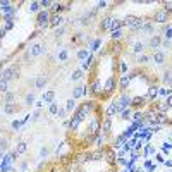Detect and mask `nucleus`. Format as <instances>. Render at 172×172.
Returning <instances> with one entry per match:
<instances>
[{
    "instance_id": "49530a36",
    "label": "nucleus",
    "mask_w": 172,
    "mask_h": 172,
    "mask_svg": "<svg viewBox=\"0 0 172 172\" xmlns=\"http://www.w3.org/2000/svg\"><path fill=\"white\" fill-rule=\"evenodd\" d=\"M64 31H66V28L62 26V28H59V29H57V31H55V38H57V40H59V38H60L62 34H64Z\"/></svg>"
},
{
    "instance_id": "680f3d73",
    "label": "nucleus",
    "mask_w": 172,
    "mask_h": 172,
    "mask_svg": "<svg viewBox=\"0 0 172 172\" xmlns=\"http://www.w3.org/2000/svg\"><path fill=\"white\" fill-rule=\"evenodd\" d=\"M165 165H167V167H172V162H171V160H167V162H165Z\"/></svg>"
},
{
    "instance_id": "052dcab7",
    "label": "nucleus",
    "mask_w": 172,
    "mask_h": 172,
    "mask_svg": "<svg viewBox=\"0 0 172 172\" xmlns=\"http://www.w3.org/2000/svg\"><path fill=\"white\" fill-rule=\"evenodd\" d=\"M12 26H14V22H7V24H5V29H10Z\"/></svg>"
},
{
    "instance_id": "864d4df0",
    "label": "nucleus",
    "mask_w": 172,
    "mask_h": 172,
    "mask_svg": "<svg viewBox=\"0 0 172 172\" xmlns=\"http://www.w3.org/2000/svg\"><path fill=\"white\" fill-rule=\"evenodd\" d=\"M160 93H162V95H169V96H171V89H167V88H162V89H160Z\"/></svg>"
},
{
    "instance_id": "58836bf2",
    "label": "nucleus",
    "mask_w": 172,
    "mask_h": 172,
    "mask_svg": "<svg viewBox=\"0 0 172 172\" xmlns=\"http://www.w3.org/2000/svg\"><path fill=\"white\" fill-rule=\"evenodd\" d=\"M141 31H143V33H153V26H151V24H143V26H141Z\"/></svg>"
},
{
    "instance_id": "6e6d98bb",
    "label": "nucleus",
    "mask_w": 172,
    "mask_h": 172,
    "mask_svg": "<svg viewBox=\"0 0 172 172\" xmlns=\"http://www.w3.org/2000/svg\"><path fill=\"white\" fill-rule=\"evenodd\" d=\"M127 71V66H126V62H121V72H126Z\"/></svg>"
},
{
    "instance_id": "13d9d810",
    "label": "nucleus",
    "mask_w": 172,
    "mask_h": 172,
    "mask_svg": "<svg viewBox=\"0 0 172 172\" xmlns=\"http://www.w3.org/2000/svg\"><path fill=\"white\" fill-rule=\"evenodd\" d=\"M5 33H7V29H5V28H2V29H0V40L5 36Z\"/></svg>"
},
{
    "instance_id": "e2e57ef3",
    "label": "nucleus",
    "mask_w": 172,
    "mask_h": 172,
    "mask_svg": "<svg viewBox=\"0 0 172 172\" xmlns=\"http://www.w3.org/2000/svg\"><path fill=\"white\" fill-rule=\"evenodd\" d=\"M0 134H2V127H0Z\"/></svg>"
},
{
    "instance_id": "473e14b6",
    "label": "nucleus",
    "mask_w": 172,
    "mask_h": 172,
    "mask_svg": "<svg viewBox=\"0 0 172 172\" xmlns=\"http://www.w3.org/2000/svg\"><path fill=\"white\" fill-rule=\"evenodd\" d=\"M86 57H89L88 50H86V48H81V50H79V52H77V59H79V60H84V59H86Z\"/></svg>"
},
{
    "instance_id": "3c124183",
    "label": "nucleus",
    "mask_w": 172,
    "mask_h": 172,
    "mask_svg": "<svg viewBox=\"0 0 172 172\" xmlns=\"http://www.w3.org/2000/svg\"><path fill=\"white\" fill-rule=\"evenodd\" d=\"M129 115H131V112H129V110H122V117H121V119L127 121V119H129Z\"/></svg>"
},
{
    "instance_id": "a19ab883",
    "label": "nucleus",
    "mask_w": 172,
    "mask_h": 172,
    "mask_svg": "<svg viewBox=\"0 0 172 172\" xmlns=\"http://www.w3.org/2000/svg\"><path fill=\"white\" fill-rule=\"evenodd\" d=\"M41 31H43V29H36V31H33V33L29 34V38H28V41H31V40H34L36 36H40V34H41Z\"/></svg>"
},
{
    "instance_id": "6e6552de",
    "label": "nucleus",
    "mask_w": 172,
    "mask_h": 172,
    "mask_svg": "<svg viewBox=\"0 0 172 172\" xmlns=\"http://www.w3.org/2000/svg\"><path fill=\"white\" fill-rule=\"evenodd\" d=\"M81 122H83L81 119H77V117L72 114L71 121H69V129H71V131H77V129H79V126H81Z\"/></svg>"
},
{
    "instance_id": "9b49d317",
    "label": "nucleus",
    "mask_w": 172,
    "mask_h": 172,
    "mask_svg": "<svg viewBox=\"0 0 172 172\" xmlns=\"http://www.w3.org/2000/svg\"><path fill=\"white\" fill-rule=\"evenodd\" d=\"M144 103H146V96H134V98H131V105L133 107H143Z\"/></svg>"
},
{
    "instance_id": "7ed1b4c3",
    "label": "nucleus",
    "mask_w": 172,
    "mask_h": 172,
    "mask_svg": "<svg viewBox=\"0 0 172 172\" xmlns=\"http://www.w3.org/2000/svg\"><path fill=\"white\" fill-rule=\"evenodd\" d=\"M131 105V96H127L126 93H122L121 95V98L115 102V109H117V112H122L126 107H129Z\"/></svg>"
},
{
    "instance_id": "a18cd8bd",
    "label": "nucleus",
    "mask_w": 172,
    "mask_h": 172,
    "mask_svg": "<svg viewBox=\"0 0 172 172\" xmlns=\"http://www.w3.org/2000/svg\"><path fill=\"white\" fill-rule=\"evenodd\" d=\"M7 89H9V88H7V83L5 81H0V93H4V95H5Z\"/></svg>"
},
{
    "instance_id": "423d86ee",
    "label": "nucleus",
    "mask_w": 172,
    "mask_h": 172,
    "mask_svg": "<svg viewBox=\"0 0 172 172\" xmlns=\"http://www.w3.org/2000/svg\"><path fill=\"white\" fill-rule=\"evenodd\" d=\"M153 19L157 21L158 24H164V22H167V21H169V14L165 12L164 9H160V10H157V12H155Z\"/></svg>"
},
{
    "instance_id": "4d7b16f0",
    "label": "nucleus",
    "mask_w": 172,
    "mask_h": 172,
    "mask_svg": "<svg viewBox=\"0 0 172 172\" xmlns=\"http://www.w3.org/2000/svg\"><path fill=\"white\" fill-rule=\"evenodd\" d=\"M19 126H21L19 121H14V122H12V127H14V129H19Z\"/></svg>"
},
{
    "instance_id": "2eb2a0df",
    "label": "nucleus",
    "mask_w": 172,
    "mask_h": 172,
    "mask_svg": "<svg viewBox=\"0 0 172 172\" xmlns=\"http://www.w3.org/2000/svg\"><path fill=\"white\" fill-rule=\"evenodd\" d=\"M155 122H158V126H162V124H171V121L167 119V115L165 114H155Z\"/></svg>"
},
{
    "instance_id": "72a5a7b5",
    "label": "nucleus",
    "mask_w": 172,
    "mask_h": 172,
    "mask_svg": "<svg viewBox=\"0 0 172 172\" xmlns=\"http://www.w3.org/2000/svg\"><path fill=\"white\" fill-rule=\"evenodd\" d=\"M48 112H50L52 115H57V112H59V105H57L55 102H52V103H50V107H48Z\"/></svg>"
},
{
    "instance_id": "c03bdc74",
    "label": "nucleus",
    "mask_w": 172,
    "mask_h": 172,
    "mask_svg": "<svg viewBox=\"0 0 172 172\" xmlns=\"http://www.w3.org/2000/svg\"><path fill=\"white\" fill-rule=\"evenodd\" d=\"M165 38H167V40L172 38V28L171 26H165Z\"/></svg>"
},
{
    "instance_id": "4c0bfd02",
    "label": "nucleus",
    "mask_w": 172,
    "mask_h": 172,
    "mask_svg": "<svg viewBox=\"0 0 172 172\" xmlns=\"http://www.w3.org/2000/svg\"><path fill=\"white\" fill-rule=\"evenodd\" d=\"M24 103H26V105H31V103H34V93H28L26 98H24Z\"/></svg>"
},
{
    "instance_id": "cd10ccee",
    "label": "nucleus",
    "mask_w": 172,
    "mask_h": 172,
    "mask_svg": "<svg viewBox=\"0 0 172 172\" xmlns=\"http://www.w3.org/2000/svg\"><path fill=\"white\" fill-rule=\"evenodd\" d=\"M162 5L167 14H172V0H165V2H162Z\"/></svg>"
},
{
    "instance_id": "c9c22d12",
    "label": "nucleus",
    "mask_w": 172,
    "mask_h": 172,
    "mask_svg": "<svg viewBox=\"0 0 172 172\" xmlns=\"http://www.w3.org/2000/svg\"><path fill=\"white\" fill-rule=\"evenodd\" d=\"M110 36H112V40H121V38H122V29H115V31H112V34H110Z\"/></svg>"
},
{
    "instance_id": "79ce46f5",
    "label": "nucleus",
    "mask_w": 172,
    "mask_h": 172,
    "mask_svg": "<svg viewBox=\"0 0 172 172\" xmlns=\"http://www.w3.org/2000/svg\"><path fill=\"white\" fill-rule=\"evenodd\" d=\"M148 60H150L148 55H139V57H138V62H139V64H146Z\"/></svg>"
},
{
    "instance_id": "f8f14e48",
    "label": "nucleus",
    "mask_w": 172,
    "mask_h": 172,
    "mask_svg": "<svg viewBox=\"0 0 172 172\" xmlns=\"http://www.w3.org/2000/svg\"><path fill=\"white\" fill-rule=\"evenodd\" d=\"M86 93H88V86H86V88H84V86H77V88L74 89V91H72V98H81L83 95H86Z\"/></svg>"
},
{
    "instance_id": "7c9ffc66",
    "label": "nucleus",
    "mask_w": 172,
    "mask_h": 172,
    "mask_svg": "<svg viewBox=\"0 0 172 172\" xmlns=\"http://www.w3.org/2000/svg\"><path fill=\"white\" fill-rule=\"evenodd\" d=\"M66 110H67V112L76 110V100H74V98H69V100H67V107H66Z\"/></svg>"
},
{
    "instance_id": "f03ea898",
    "label": "nucleus",
    "mask_w": 172,
    "mask_h": 172,
    "mask_svg": "<svg viewBox=\"0 0 172 172\" xmlns=\"http://www.w3.org/2000/svg\"><path fill=\"white\" fill-rule=\"evenodd\" d=\"M50 10H40V12L36 14V26H38V29H47L48 26H50Z\"/></svg>"
},
{
    "instance_id": "bf43d9fd",
    "label": "nucleus",
    "mask_w": 172,
    "mask_h": 172,
    "mask_svg": "<svg viewBox=\"0 0 172 172\" xmlns=\"http://www.w3.org/2000/svg\"><path fill=\"white\" fill-rule=\"evenodd\" d=\"M167 105H169V107H172V95L167 96Z\"/></svg>"
},
{
    "instance_id": "0eeeda50",
    "label": "nucleus",
    "mask_w": 172,
    "mask_h": 172,
    "mask_svg": "<svg viewBox=\"0 0 172 172\" xmlns=\"http://www.w3.org/2000/svg\"><path fill=\"white\" fill-rule=\"evenodd\" d=\"M19 110H21V107L16 102H14V103H4V112L9 114V115H10V114H17Z\"/></svg>"
},
{
    "instance_id": "a211bd4d",
    "label": "nucleus",
    "mask_w": 172,
    "mask_h": 172,
    "mask_svg": "<svg viewBox=\"0 0 172 172\" xmlns=\"http://www.w3.org/2000/svg\"><path fill=\"white\" fill-rule=\"evenodd\" d=\"M55 100V91L54 89H50V91H47L45 95H43V102L45 103H52Z\"/></svg>"
},
{
    "instance_id": "9d476101",
    "label": "nucleus",
    "mask_w": 172,
    "mask_h": 172,
    "mask_svg": "<svg viewBox=\"0 0 172 172\" xmlns=\"http://www.w3.org/2000/svg\"><path fill=\"white\" fill-rule=\"evenodd\" d=\"M148 45H150V48L155 50V48H158L160 45H162V38H160L158 34H153V36L150 38V41H148Z\"/></svg>"
},
{
    "instance_id": "20e7f679",
    "label": "nucleus",
    "mask_w": 172,
    "mask_h": 172,
    "mask_svg": "<svg viewBox=\"0 0 172 172\" xmlns=\"http://www.w3.org/2000/svg\"><path fill=\"white\" fill-rule=\"evenodd\" d=\"M114 89H115V76H110L107 83H105V86H103V95L109 96L114 93Z\"/></svg>"
},
{
    "instance_id": "f704fd0d",
    "label": "nucleus",
    "mask_w": 172,
    "mask_h": 172,
    "mask_svg": "<svg viewBox=\"0 0 172 172\" xmlns=\"http://www.w3.org/2000/svg\"><path fill=\"white\" fill-rule=\"evenodd\" d=\"M24 151H26V143H24V141H21V143L17 144V148H16V153H17V155H22Z\"/></svg>"
},
{
    "instance_id": "2f4dec72",
    "label": "nucleus",
    "mask_w": 172,
    "mask_h": 172,
    "mask_svg": "<svg viewBox=\"0 0 172 172\" xmlns=\"http://www.w3.org/2000/svg\"><path fill=\"white\" fill-rule=\"evenodd\" d=\"M157 93H158V88H157V86H151L150 91H148V96H146V100H151V98H155V96H157Z\"/></svg>"
},
{
    "instance_id": "5701e85b",
    "label": "nucleus",
    "mask_w": 172,
    "mask_h": 172,
    "mask_svg": "<svg viewBox=\"0 0 172 172\" xmlns=\"http://www.w3.org/2000/svg\"><path fill=\"white\" fill-rule=\"evenodd\" d=\"M45 84H47V79H45L43 76H38V77H36V81H34V86H36L38 89H41Z\"/></svg>"
},
{
    "instance_id": "8fccbe9b",
    "label": "nucleus",
    "mask_w": 172,
    "mask_h": 172,
    "mask_svg": "<svg viewBox=\"0 0 172 172\" xmlns=\"http://www.w3.org/2000/svg\"><path fill=\"white\" fill-rule=\"evenodd\" d=\"M52 4H54V2H50V0H41V2H40L41 7H50Z\"/></svg>"
},
{
    "instance_id": "5fc2aeb1",
    "label": "nucleus",
    "mask_w": 172,
    "mask_h": 172,
    "mask_svg": "<svg viewBox=\"0 0 172 172\" xmlns=\"http://www.w3.org/2000/svg\"><path fill=\"white\" fill-rule=\"evenodd\" d=\"M105 5H107V2H98V4H96V9L100 10V9H103Z\"/></svg>"
},
{
    "instance_id": "a878e982",
    "label": "nucleus",
    "mask_w": 172,
    "mask_h": 172,
    "mask_svg": "<svg viewBox=\"0 0 172 172\" xmlns=\"http://www.w3.org/2000/svg\"><path fill=\"white\" fill-rule=\"evenodd\" d=\"M40 2H31V4H29V7H28V10H29V12H40Z\"/></svg>"
},
{
    "instance_id": "39448f33",
    "label": "nucleus",
    "mask_w": 172,
    "mask_h": 172,
    "mask_svg": "<svg viewBox=\"0 0 172 172\" xmlns=\"http://www.w3.org/2000/svg\"><path fill=\"white\" fill-rule=\"evenodd\" d=\"M67 5H71V4H67V2H54V4H52V9H50V14H55V16H57V12H62V10L69 9Z\"/></svg>"
},
{
    "instance_id": "1a4fd4ad",
    "label": "nucleus",
    "mask_w": 172,
    "mask_h": 172,
    "mask_svg": "<svg viewBox=\"0 0 172 172\" xmlns=\"http://www.w3.org/2000/svg\"><path fill=\"white\" fill-rule=\"evenodd\" d=\"M110 127H112V119H110V117H105V121H103V124H102L103 136H109L110 134Z\"/></svg>"
},
{
    "instance_id": "de8ad7c7",
    "label": "nucleus",
    "mask_w": 172,
    "mask_h": 172,
    "mask_svg": "<svg viewBox=\"0 0 172 172\" xmlns=\"http://www.w3.org/2000/svg\"><path fill=\"white\" fill-rule=\"evenodd\" d=\"M66 114H67V110L59 109V112H57V117H59V119H66Z\"/></svg>"
},
{
    "instance_id": "dca6fc26",
    "label": "nucleus",
    "mask_w": 172,
    "mask_h": 172,
    "mask_svg": "<svg viewBox=\"0 0 172 172\" xmlns=\"http://www.w3.org/2000/svg\"><path fill=\"white\" fill-rule=\"evenodd\" d=\"M64 17H62V16H54V17H52V19H50V28H55V26H60L62 22H64Z\"/></svg>"
},
{
    "instance_id": "393cba45",
    "label": "nucleus",
    "mask_w": 172,
    "mask_h": 172,
    "mask_svg": "<svg viewBox=\"0 0 172 172\" xmlns=\"http://www.w3.org/2000/svg\"><path fill=\"white\" fill-rule=\"evenodd\" d=\"M143 50H144V43H143V41L134 43V47H133V52H134V54H141Z\"/></svg>"
},
{
    "instance_id": "f3484780",
    "label": "nucleus",
    "mask_w": 172,
    "mask_h": 172,
    "mask_svg": "<svg viewBox=\"0 0 172 172\" xmlns=\"http://www.w3.org/2000/svg\"><path fill=\"white\" fill-rule=\"evenodd\" d=\"M110 26H112V17H103L102 24H100V29H102V31H107V29H110Z\"/></svg>"
},
{
    "instance_id": "37998d69",
    "label": "nucleus",
    "mask_w": 172,
    "mask_h": 172,
    "mask_svg": "<svg viewBox=\"0 0 172 172\" xmlns=\"http://www.w3.org/2000/svg\"><path fill=\"white\" fill-rule=\"evenodd\" d=\"M7 146H9V141H7L5 138H4V139H0V151L7 150Z\"/></svg>"
},
{
    "instance_id": "603ef678",
    "label": "nucleus",
    "mask_w": 172,
    "mask_h": 172,
    "mask_svg": "<svg viewBox=\"0 0 172 172\" xmlns=\"http://www.w3.org/2000/svg\"><path fill=\"white\" fill-rule=\"evenodd\" d=\"M48 155V148H41V151H40V157L43 158V157H47Z\"/></svg>"
},
{
    "instance_id": "c85d7f7f",
    "label": "nucleus",
    "mask_w": 172,
    "mask_h": 172,
    "mask_svg": "<svg viewBox=\"0 0 172 172\" xmlns=\"http://www.w3.org/2000/svg\"><path fill=\"white\" fill-rule=\"evenodd\" d=\"M121 28H122V21L112 19V26H110V29H112V31H115V29H121Z\"/></svg>"
},
{
    "instance_id": "e433bc0d",
    "label": "nucleus",
    "mask_w": 172,
    "mask_h": 172,
    "mask_svg": "<svg viewBox=\"0 0 172 172\" xmlns=\"http://www.w3.org/2000/svg\"><path fill=\"white\" fill-rule=\"evenodd\" d=\"M117 112V109H115V102H112L110 103V107H109V110H107V117H112L114 114Z\"/></svg>"
},
{
    "instance_id": "ea45409f",
    "label": "nucleus",
    "mask_w": 172,
    "mask_h": 172,
    "mask_svg": "<svg viewBox=\"0 0 172 172\" xmlns=\"http://www.w3.org/2000/svg\"><path fill=\"white\" fill-rule=\"evenodd\" d=\"M67 59H69V52L67 50H62L59 54V60H67Z\"/></svg>"
},
{
    "instance_id": "ddd939ff",
    "label": "nucleus",
    "mask_w": 172,
    "mask_h": 172,
    "mask_svg": "<svg viewBox=\"0 0 172 172\" xmlns=\"http://www.w3.org/2000/svg\"><path fill=\"white\" fill-rule=\"evenodd\" d=\"M103 158H105L109 164H114V162H115V155H114L112 148H107V150H103Z\"/></svg>"
},
{
    "instance_id": "412c9836",
    "label": "nucleus",
    "mask_w": 172,
    "mask_h": 172,
    "mask_svg": "<svg viewBox=\"0 0 172 172\" xmlns=\"http://www.w3.org/2000/svg\"><path fill=\"white\" fill-rule=\"evenodd\" d=\"M153 60L157 62V64H164L165 54H164V52H155V54H153Z\"/></svg>"
},
{
    "instance_id": "09e8293b",
    "label": "nucleus",
    "mask_w": 172,
    "mask_h": 172,
    "mask_svg": "<svg viewBox=\"0 0 172 172\" xmlns=\"http://www.w3.org/2000/svg\"><path fill=\"white\" fill-rule=\"evenodd\" d=\"M100 43H102V38H100V40H95L93 41V45H91V50H96V48L100 47Z\"/></svg>"
},
{
    "instance_id": "4be33fe9",
    "label": "nucleus",
    "mask_w": 172,
    "mask_h": 172,
    "mask_svg": "<svg viewBox=\"0 0 172 172\" xmlns=\"http://www.w3.org/2000/svg\"><path fill=\"white\" fill-rule=\"evenodd\" d=\"M164 83H165V84H169V86H172V69H167V71H165Z\"/></svg>"
},
{
    "instance_id": "f257e3e1",
    "label": "nucleus",
    "mask_w": 172,
    "mask_h": 172,
    "mask_svg": "<svg viewBox=\"0 0 172 172\" xmlns=\"http://www.w3.org/2000/svg\"><path fill=\"white\" fill-rule=\"evenodd\" d=\"M19 74H21L19 66H10V67H7L5 71L0 72V81L9 83V81H12V79H16V77H19Z\"/></svg>"
},
{
    "instance_id": "b1692460",
    "label": "nucleus",
    "mask_w": 172,
    "mask_h": 172,
    "mask_svg": "<svg viewBox=\"0 0 172 172\" xmlns=\"http://www.w3.org/2000/svg\"><path fill=\"white\" fill-rule=\"evenodd\" d=\"M93 55H89V57H86V60H83V64H81V67L83 69H89L91 66H93Z\"/></svg>"
},
{
    "instance_id": "6ab92c4d",
    "label": "nucleus",
    "mask_w": 172,
    "mask_h": 172,
    "mask_svg": "<svg viewBox=\"0 0 172 172\" xmlns=\"http://www.w3.org/2000/svg\"><path fill=\"white\" fill-rule=\"evenodd\" d=\"M88 89H91L93 95H98V93H102V84L98 81H95V83H91V86H89Z\"/></svg>"
},
{
    "instance_id": "bb28decb",
    "label": "nucleus",
    "mask_w": 172,
    "mask_h": 172,
    "mask_svg": "<svg viewBox=\"0 0 172 172\" xmlns=\"http://www.w3.org/2000/svg\"><path fill=\"white\" fill-rule=\"evenodd\" d=\"M127 84H129V77H127V76H122V77H121V84H119V89H121V91H124Z\"/></svg>"
},
{
    "instance_id": "c756f323",
    "label": "nucleus",
    "mask_w": 172,
    "mask_h": 172,
    "mask_svg": "<svg viewBox=\"0 0 172 172\" xmlns=\"http://www.w3.org/2000/svg\"><path fill=\"white\" fill-rule=\"evenodd\" d=\"M14 100H16V95H14V93H9V91H7L5 96H4V103H14Z\"/></svg>"
},
{
    "instance_id": "4468645a",
    "label": "nucleus",
    "mask_w": 172,
    "mask_h": 172,
    "mask_svg": "<svg viewBox=\"0 0 172 172\" xmlns=\"http://www.w3.org/2000/svg\"><path fill=\"white\" fill-rule=\"evenodd\" d=\"M43 52V47L41 45H31V48H29V57H38V55Z\"/></svg>"
},
{
    "instance_id": "aec40b11",
    "label": "nucleus",
    "mask_w": 172,
    "mask_h": 172,
    "mask_svg": "<svg viewBox=\"0 0 172 172\" xmlns=\"http://www.w3.org/2000/svg\"><path fill=\"white\" fill-rule=\"evenodd\" d=\"M83 74H84V71H83V69H76L74 72L71 74V81H79V79L83 77Z\"/></svg>"
}]
</instances>
